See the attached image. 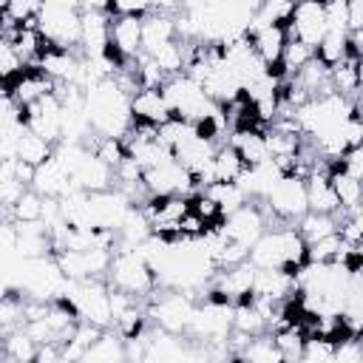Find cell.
I'll return each instance as SVG.
<instances>
[{
	"label": "cell",
	"instance_id": "cell-2",
	"mask_svg": "<svg viewBox=\"0 0 363 363\" xmlns=\"http://www.w3.org/2000/svg\"><path fill=\"white\" fill-rule=\"evenodd\" d=\"M306 261V244L295 227H269L250 250L247 264L255 269H286L295 272Z\"/></svg>",
	"mask_w": 363,
	"mask_h": 363
},
{
	"label": "cell",
	"instance_id": "cell-25",
	"mask_svg": "<svg viewBox=\"0 0 363 363\" xmlns=\"http://www.w3.org/2000/svg\"><path fill=\"white\" fill-rule=\"evenodd\" d=\"M210 170H213V184L216 182H235L244 173V162L230 145H218L213 159H210Z\"/></svg>",
	"mask_w": 363,
	"mask_h": 363
},
{
	"label": "cell",
	"instance_id": "cell-14",
	"mask_svg": "<svg viewBox=\"0 0 363 363\" xmlns=\"http://www.w3.org/2000/svg\"><path fill=\"white\" fill-rule=\"evenodd\" d=\"M130 119L150 128L164 125L170 119V108L162 96V88H139L136 94H130Z\"/></svg>",
	"mask_w": 363,
	"mask_h": 363
},
{
	"label": "cell",
	"instance_id": "cell-5",
	"mask_svg": "<svg viewBox=\"0 0 363 363\" xmlns=\"http://www.w3.org/2000/svg\"><path fill=\"white\" fill-rule=\"evenodd\" d=\"M108 284L105 278H85V281H68L62 301L74 309V315L82 323H91L102 332L113 326L111 318V301H108Z\"/></svg>",
	"mask_w": 363,
	"mask_h": 363
},
{
	"label": "cell",
	"instance_id": "cell-15",
	"mask_svg": "<svg viewBox=\"0 0 363 363\" xmlns=\"http://www.w3.org/2000/svg\"><path fill=\"white\" fill-rule=\"evenodd\" d=\"M31 190H34L37 196H43V199H62L65 193L74 190V182H71V173H68V170L54 159V153H51V159L34 170Z\"/></svg>",
	"mask_w": 363,
	"mask_h": 363
},
{
	"label": "cell",
	"instance_id": "cell-7",
	"mask_svg": "<svg viewBox=\"0 0 363 363\" xmlns=\"http://www.w3.org/2000/svg\"><path fill=\"white\" fill-rule=\"evenodd\" d=\"M233 332V303L218 301V298H204V303H196L193 320L187 335L204 346L213 343H227Z\"/></svg>",
	"mask_w": 363,
	"mask_h": 363
},
{
	"label": "cell",
	"instance_id": "cell-11",
	"mask_svg": "<svg viewBox=\"0 0 363 363\" xmlns=\"http://www.w3.org/2000/svg\"><path fill=\"white\" fill-rule=\"evenodd\" d=\"M108 45H111V54L119 62L136 60L142 54V17H119V14H111Z\"/></svg>",
	"mask_w": 363,
	"mask_h": 363
},
{
	"label": "cell",
	"instance_id": "cell-31",
	"mask_svg": "<svg viewBox=\"0 0 363 363\" xmlns=\"http://www.w3.org/2000/svg\"><path fill=\"white\" fill-rule=\"evenodd\" d=\"M37 11H40V3H34V0H11V3H6L3 17L9 23H14L17 28H26V26H34Z\"/></svg>",
	"mask_w": 363,
	"mask_h": 363
},
{
	"label": "cell",
	"instance_id": "cell-30",
	"mask_svg": "<svg viewBox=\"0 0 363 363\" xmlns=\"http://www.w3.org/2000/svg\"><path fill=\"white\" fill-rule=\"evenodd\" d=\"M43 216V196H37L31 187L20 196V201L11 207V221L17 224H31V221H40Z\"/></svg>",
	"mask_w": 363,
	"mask_h": 363
},
{
	"label": "cell",
	"instance_id": "cell-6",
	"mask_svg": "<svg viewBox=\"0 0 363 363\" xmlns=\"http://www.w3.org/2000/svg\"><path fill=\"white\" fill-rule=\"evenodd\" d=\"M193 312H196V298L176 289H162V295H153L147 303V318H153L159 332L176 335V337L187 335Z\"/></svg>",
	"mask_w": 363,
	"mask_h": 363
},
{
	"label": "cell",
	"instance_id": "cell-8",
	"mask_svg": "<svg viewBox=\"0 0 363 363\" xmlns=\"http://www.w3.org/2000/svg\"><path fill=\"white\" fill-rule=\"evenodd\" d=\"M326 31H329V26H326V14H323V3L306 0V3L292 6V14L286 20V37L289 40H298L315 51L320 45V40L326 37Z\"/></svg>",
	"mask_w": 363,
	"mask_h": 363
},
{
	"label": "cell",
	"instance_id": "cell-23",
	"mask_svg": "<svg viewBox=\"0 0 363 363\" xmlns=\"http://www.w3.org/2000/svg\"><path fill=\"white\" fill-rule=\"evenodd\" d=\"M201 193H204V196L218 207L221 218H224V216H230V213H235V210H241L244 204H250V201L244 199V193L238 190V184H235V182H216V184L204 187Z\"/></svg>",
	"mask_w": 363,
	"mask_h": 363
},
{
	"label": "cell",
	"instance_id": "cell-37",
	"mask_svg": "<svg viewBox=\"0 0 363 363\" xmlns=\"http://www.w3.org/2000/svg\"><path fill=\"white\" fill-rule=\"evenodd\" d=\"M346 28L349 34L363 31V0H346Z\"/></svg>",
	"mask_w": 363,
	"mask_h": 363
},
{
	"label": "cell",
	"instance_id": "cell-36",
	"mask_svg": "<svg viewBox=\"0 0 363 363\" xmlns=\"http://www.w3.org/2000/svg\"><path fill=\"white\" fill-rule=\"evenodd\" d=\"M335 167L337 170H343L346 176H352V179H363V147H352V150H346L337 162H335Z\"/></svg>",
	"mask_w": 363,
	"mask_h": 363
},
{
	"label": "cell",
	"instance_id": "cell-34",
	"mask_svg": "<svg viewBox=\"0 0 363 363\" xmlns=\"http://www.w3.org/2000/svg\"><path fill=\"white\" fill-rule=\"evenodd\" d=\"M23 108L9 96V94H0V133H9V130H17L23 128Z\"/></svg>",
	"mask_w": 363,
	"mask_h": 363
},
{
	"label": "cell",
	"instance_id": "cell-22",
	"mask_svg": "<svg viewBox=\"0 0 363 363\" xmlns=\"http://www.w3.org/2000/svg\"><path fill=\"white\" fill-rule=\"evenodd\" d=\"M295 233L309 247V244H315V241H320L326 235H335L337 233V218L335 216H320V213H303L295 221Z\"/></svg>",
	"mask_w": 363,
	"mask_h": 363
},
{
	"label": "cell",
	"instance_id": "cell-12",
	"mask_svg": "<svg viewBox=\"0 0 363 363\" xmlns=\"http://www.w3.org/2000/svg\"><path fill=\"white\" fill-rule=\"evenodd\" d=\"M71 182H74V190H82V193H102V190H111L113 187V170L99 162L94 156V150L88 147L85 156L74 164L71 170Z\"/></svg>",
	"mask_w": 363,
	"mask_h": 363
},
{
	"label": "cell",
	"instance_id": "cell-1",
	"mask_svg": "<svg viewBox=\"0 0 363 363\" xmlns=\"http://www.w3.org/2000/svg\"><path fill=\"white\" fill-rule=\"evenodd\" d=\"M82 102H85V116H88V125H91L94 136H99V139H125V133L133 125L130 96L113 79H102V82L91 85L82 94Z\"/></svg>",
	"mask_w": 363,
	"mask_h": 363
},
{
	"label": "cell",
	"instance_id": "cell-28",
	"mask_svg": "<svg viewBox=\"0 0 363 363\" xmlns=\"http://www.w3.org/2000/svg\"><path fill=\"white\" fill-rule=\"evenodd\" d=\"M241 363H284L275 343H272V335H258V337H250L247 346L238 352Z\"/></svg>",
	"mask_w": 363,
	"mask_h": 363
},
{
	"label": "cell",
	"instance_id": "cell-33",
	"mask_svg": "<svg viewBox=\"0 0 363 363\" xmlns=\"http://www.w3.org/2000/svg\"><path fill=\"white\" fill-rule=\"evenodd\" d=\"M23 71L26 68H23L17 51H14V43L6 40V37H0V82H14Z\"/></svg>",
	"mask_w": 363,
	"mask_h": 363
},
{
	"label": "cell",
	"instance_id": "cell-27",
	"mask_svg": "<svg viewBox=\"0 0 363 363\" xmlns=\"http://www.w3.org/2000/svg\"><path fill=\"white\" fill-rule=\"evenodd\" d=\"M79 363H125V343L119 335L102 332L99 340L85 352Z\"/></svg>",
	"mask_w": 363,
	"mask_h": 363
},
{
	"label": "cell",
	"instance_id": "cell-16",
	"mask_svg": "<svg viewBox=\"0 0 363 363\" xmlns=\"http://www.w3.org/2000/svg\"><path fill=\"white\" fill-rule=\"evenodd\" d=\"M216 147H218V142L216 139H210V136H204V133H190L182 145H176L173 147V159L190 173V176H196L210 159H213V153H216Z\"/></svg>",
	"mask_w": 363,
	"mask_h": 363
},
{
	"label": "cell",
	"instance_id": "cell-32",
	"mask_svg": "<svg viewBox=\"0 0 363 363\" xmlns=\"http://www.w3.org/2000/svg\"><path fill=\"white\" fill-rule=\"evenodd\" d=\"M335 354V340H323V337H306L301 354L295 363H332Z\"/></svg>",
	"mask_w": 363,
	"mask_h": 363
},
{
	"label": "cell",
	"instance_id": "cell-24",
	"mask_svg": "<svg viewBox=\"0 0 363 363\" xmlns=\"http://www.w3.org/2000/svg\"><path fill=\"white\" fill-rule=\"evenodd\" d=\"M51 153H54V145H51V142L40 139V136L31 133V130H23L20 145H17V162H23V164H28V167L37 170L40 164H45V162L51 159Z\"/></svg>",
	"mask_w": 363,
	"mask_h": 363
},
{
	"label": "cell",
	"instance_id": "cell-35",
	"mask_svg": "<svg viewBox=\"0 0 363 363\" xmlns=\"http://www.w3.org/2000/svg\"><path fill=\"white\" fill-rule=\"evenodd\" d=\"M332 363H363L360 340L357 337H340V340H335Z\"/></svg>",
	"mask_w": 363,
	"mask_h": 363
},
{
	"label": "cell",
	"instance_id": "cell-26",
	"mask_svg": "<svg viewBox=\"0 0 363 363\" xmlns=\"http://www.w3.org/2000/svg\"><path fill=\"white\" fill-rule=\"evenodd\" d=\"M0 354H3L6 363H34L37 343L23 329H17V332H11L0 340Z\"/></svg>",
	"mask_w": 363,
	"mask_h": 363
},
{
	"label": "cell",
	"instance_id": "cell-20",
	"mask_svg": "<svg viewBox=\"0 0 363 363\" xmlns=\"http://www.w3.org/2000/svg\"><path fill=\"white\" fill-rule=\"evenodd\" d=\"M227 145L241 156L244 167H252V164H261V162L269 159V153H267V142H264V130H258V128H241V130H233Z\"/></svg>",
	"mask_w": 363,
	"mask_h": 363
},
{
	"label": "cell",
	"instance_id": "cell-13",
	"mask_svg": "<svg viewBox=\"0 0 363 363\" xmlns=\"http://www.w3.org/2000/svg\"><path fill=\"white\" fill-rule=\"evenodd\" d=\"M289 295H295V278H292V272H286V269H255L250 298L269 301V303H284Z\"/></svg>",
	"mask_w": 363,
	"mask_h": 363
},
{
	"label": "cell",
	"instance_id": "cell-29",
	"mask_svg": "<svg viewBox=\"0 0 363 363\" xmlns=\"http://www.w3.org/2000/svg\"><path fill=\"white\" fill-rule=\"evenodd\" d=\"M312 57H315V51H312L309 45H303V43H298V40H286L284 54H281V62H278L275 71H278L284 79H289V77H295Z\"/></svg>",
	"mask_w": 363,
	"mask_h": 363
},
{
	"label": "cell",
	"instance_id": "cell-4",
	"mask_svg": "<svg viewBox=\"0 0 363 363\" xmlns=\"http://www.w3.org/2000/svg\"><path fill=\"white\" fill-rule=\"evenodd\" d=\"M105 284L111 289H119L125 295H133V298H153L156 292V278H153V269L147 267V261L142 258L139 250H116L113 258H111V267L105 272Z\"/></svg>",
	"mask_w": 363,
	"mask_h": 363
},
{
	"label": "cell",
	"instance_id": "cell-9",
	"mask_svg": "<svg viewBox=\"0 0 363 363\" xmlns=\"http://www.w3.org/2000/svg\"><path fill=\"white\" fill-rule=\"evenodd\" d=\"M23 122H26V130L37 133L40 139H45L51 145H60V139H62V102H60V96L51 91L43 99H37L34 105H28L23 111Z\"/></svg>",
	"mask_w": 363,
	"mask_h": 363
},
{
	"label": "cell",
	"instance_id": "cell-19",
	"mask_svg": "<svg viewBox=\"0 0 363 363\" xmlns=\"http://www.w3.org/2000/svg\"><path fill=\"white\" fill-rule=\"evenodd\" d=\"M303 182H306V213L335 216L340 210L337 196L329 184V173H309Z\"/></svg>",
	"mask_w": 363,
	"mask_h": 363
},
{
	"label": "cell",
	"instance_id": "cell-21",
	"mask_svg": "<svg viewBox=\"0 0 363 363\" xmlns=\"http://www.w3.org/2000/svg\"><path fill=\"white\" fill-rule=\"evenodd\" d=\"M329 184L337 196V204H340V213H360V201H363V187L357 179L346 176L343 170H337L332 164L329 170Z\"/></svg>",
	"mask_w": 363,
	"mask_h": 363
},
{
	"label": "cell",
	"instance_id": "cell-10",
	"mask_svg": "<svg viewBox=\"0 0 363 363\" xmlns=\"http://www.w3.org/2000/svg\"><path fill=\"white\" fill-rule=\"evenodd\" d=\"M218 230L227 241L241 244V247H252L264 233H267V216L261 210V204H244L241 210L224 216L218 221Z\"/></svg>",
	"mask_w": 363,
	"mask_h": 363
},
{
	"label": "cell",
	"instance_id": "cell-18",
	"mask_svg": "<svg viewBox=\"0 0 363 363\" xmlns=\"http://www.w3.org/2000/svg\"><path fill=\"white\" fill-rule=\"evenodd\" d=\"M51 91H54V82H51L45 74H40L37 68H26V71L11 82L9 96L26 111L28 105H34L37 99H43V96L51 94Z\"/></svg>",
	"mask_w": 363,
	"mask_h": 363
},
{
	"label": "cell",
	"instance_id": "cell-3",
	"mask_svg": "<svg viewBox=\"0 0 363 363\" xmlns=\"http://www.w3.org/2000/svg\"><path fill=\"white\" fill-rule=\"evenodd\" d=\"M34 26L48 48L74 51L79 45V3H74V0L40 3Z\"/></svg>",
	"mask_w": 363,
	"mask_h": 363
},
{
	"label": "cell",
	"instance_id": "cell-17",
	"mask_svg": "<svg viewBox=\"0 0 363 363\" xmlns=\"http://www.w3.org/2000/svg\"><path fill=\"white\" fill-rule=\"evenodd\" d=\"M176 40V26H173V17L170 14H162L156 9H150L145 17H142V54L153 57L162 45L173 43Z\"/></svg>",
	"mask_w": 363,
	"mask_h": 363
}]
</instances>
